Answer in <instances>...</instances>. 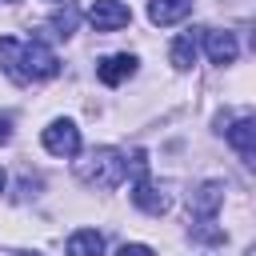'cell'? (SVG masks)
Segmentation results:
<instances>
[{
  "label": "cell",
  "mask_w": 256,
  "mask_h": 256,
  "mask_svg": "<svg viewBox=\"0 0 256 256\" xmlns=\"http://www.w3.org/2000/svg\"><path fill=\"white\" fill-rule=\"evenodd\" d=\"M44 148L52 156H76L80 152V128L72 120H52L44 128Z\"/></svg>",
  "instance_id": "4"
},
{
  "label": "cell",
  "mask_w": 256,
  "mask_h": 256,
  "mask_svg": "<svg viewBox=\"0 0 256 256\" xmlns=\"http://www.w3.org/2000/svg\"><path fill=\"white\" fill-rule=\"evenodd\" d=\"M192 60H196V32H184L172 40V64L184 72V68H192Z\"/></svg>",
  "instance_id": "12"
},
{
  "label": "cell",
  "mask_w": 256,
  "mask_h": 256,
  "mask_svg": "<svg viewBox=\"0 0 256 256\" xmlns=\"http://www.w3.org/2000/svg\"><path fill=\"white\" fill-rule=\"evenodd\" d=\"M188 12H192V0H152V4H148V20H152L156 28L176 24V20H184Z\"/></svg>",
  "instance_id": "10"
},
{
  "label": "cell",
  "mask_w": 256,
  "mask_h": 256,
  "mask_svg": "<svg viewBox=\"0 0 256 256\" xmlns=\"http://www.w3.org/2000/svg\"><path fill=\"white\" fill-rule=\"evenodd\" d=\"M136 72V56H128V52H116V56H104L100 64H96V76H100V84H108V88H116V84H124L128 76Z\"/></svg>",
  "instance_id": "7"
},
{
  "label": "cell",
  "mask_w": 256,
  "mask_h": 256,
  "mask_svg": "<svg viewBox=\"0 0 256 256\" xmlns=\"http://www.w3.org/2000/svg\"><path fill=\"white\" fill-rule=\"evenodd\" d=\"M88 24H92L96 32H116V28L132 24V8L120 4V0H96V4L88 8Z\"/></svg>",
  "instance_id": "3"
},
{
  "label": "cell",
  "mask_w": 256,
  "mask_h": 256,
  "mask_svg": "<svg viewBox=\"0 0 256 256\" xmlns=\"http://www.w3.org/2000/svg\"><path fill=\"white\" fill-rule=\"evenodd\" d=\"M0 68L16 80V84H32V80H52L60 72V60L48 44L40 40H16V36H0Z\"/></svg>",
  "instance_id": "1"
},
{
  "label": "cell",
  "mask_w": 256,
  "mask_h": 256,
  "mask_svg": "<svg viewBox=\"0 0 256 256\" xmlns=\"http://www.w3.org/2000/svg\"><path fill=\"white\" fill-rule=\"evenodd\" d=\"M68 256H100L104 252V236L96 232V228H80V232H72L68 236V248H64Z\"/></svg>",
  "instance_id": "11"
},
{
  "label": "cell",
  "mask_w": 256,
  "mask_h": 256,
  "mask_svg": "<svg viewBox=\"0 0 256 256\" xmlns=\"http://www.w3.org/2000/svg\"><path fill=\"white\" fill-rule=\"evenodd\" d=\"M124 156L116 148H92L84 160H76V176L88 188H116L124 180Z\"/></svg>",
  "instance_id": "2"
},
{
  "label": "cell",
  "mask_w": 256,
  "mask_h": 256,
  "mask_svg": "<svg viewBox=\"0 0 256 256\" xmlns=\"http://www.w3.org/2000/svg\"><path fill=\"white\" fill-rule=\"evenodd\" d=\"M20 256H40V252H20Z\"/></svg>",
  "instance_id": "17"
},
{
  "label": "cell",
  "mask_w": 256,
  "mask_h": 256,
  "mask_svg": "<svg viewBox=\"0 0 256 256\" xmlns=\"http://www.w3.org/2000/svg\"><path fill=\"white\" fill-rule=\"evenodd\" d=\"M220 204H224V184H220V180H204V184L192 192V200H188V208H192L196 220H212Z\"/></svg>",
  "instance_id": "6"
},
{
  "label": "cell",
  "mask_w": 256,
  "mask_h": 256,
  "mask_svg": "<svg viewBox=\"0 0 256 256\" xmlns=\"http://www.w3.org/2000/svg\"><path fill=\"white\" fill-rule=\"evenodd\" d=\"M204 52L212 64H232L236 60V36L232 32H204Z\"/></svg>",
  "instance_id": "9"
},
{
  "label": "cell",
  "mask_w": 256,
  "mask_h": 256,
  "mask_svg": "<svg viewBox=\"0 0 256 256\" xmlns=\"http://www.w3.org/2000/svg\"><path fill=\"white\" fill-rule=\"evenodd\" d=\"M0 192H4V168H0Z\"/></svg>",
  "instance_id": "16"
},
{
  "label": "cell",
  "mask_w": 256,
  "mask_h": 256,
  "mask_svg": "<svg viewBox=\"0 0 256 256\" xmlns=\"http://www.w3.org/2000/svg\"><path fill=\"white\" fill-rule=\"evenodd\" d=\"M116 256H156V252H152L148 244H120Z\"/></svg>",
  "instance_id": "14"
},
{
  "label": "cell",
  "mask_w": 256,
  "mask_h": 256,
  "mask_svg": "<svg viewBox=\"0 0 256 256\" xmlns=\"http://www.w3.org/2000/svg\"><path fill=\"white\" fill-rule=\"evenodd\" d=\"M76 20H80L76 4H72V0H64V8H56V12H52V28H56V36H60V40H64V36H72V32H76Z\"/></svg>",
  "instance_id": "13"
},
{
  "label": "cell",
  "mask_w": 256,
  "mask_h": 256,
  "mask_svg": "<svg viewBox=\"0 0 256 256\" xmlns=\"http://www.w3.org/2000/svg\"><path fill=\"white\" fill-rule=\"evenodd\" d=\"M132 204H136L140 212H148V216H164V212L172 208V196H168V188H156V184L144 176V180L132 184Z\"/></svg>",
  "instance_id": "5"
},
{
  "label": "cell",
  "mask_w": 256,
  "mask_h": 256,
  "mask_svg": "<svg viewBox=\"0 0 256 256\" xmlns=\"http://www.w3.org/2000/svg\"><path fill=\"white\" fill-rule=\"evenodd\" d=\"M12 140V116H0V144Z\"/></svg>",
  "instance_id": "15"
},
{
  "label": "cell",
  "mask_w": 256,
  "mask_h": 256,
  "mask_svg": "<svg viewBox=\"0 0 256 256\" xmlns=\"http://www.w3.org/2000/svg\"><path fill=\"white\" fill-rule=\"evenodd\" d=\"M224 132H228V144L240 152V160L252 164V160H256V120H252V116H240V120H236L232 128H224Z\"/></svg>",
  "instance_id": "8"
}]
</instances>
